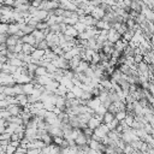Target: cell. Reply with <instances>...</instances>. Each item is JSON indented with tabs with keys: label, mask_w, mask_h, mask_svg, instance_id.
Masks as SVG:
<instances>
[{
	"label": "cell",
	"mask_w": 154,
	"mask_h": 154,
	"mask_svg": "<svg viewBox=\"0 0 154 154\" xmlns=\"http://www.w3.org/2000/svg\"><path fill=\"white\" fill-rule=\"evenodd\" d=\"M41 149L38 148H28L26 149V154H40Z\"/></svg>",
	"instance_id": "2e32d148"
},
{
	"label": "cell",
	"mask_w": 154,
	"mask_h": 154,
	"mask_svg": "<svg viewBox=\"0 0 154 154\" xmlns=\"http://www.w3.org/2000/svg\"><path fill=\"white\" fill-rule=\"evenodd\" d=\"M14 150H16V147H13V146H11V144L8 143V144L6 146V148H5V154H13Z\"/></svg>",
	"instance_id": "5bb4252c"
},
{
	"label": "cell",
	"mask_w": 154,
	"mask_h": 154,
	"mask_svg": "<svg viewBox=\"0 0 154 154\" xmlns=\"http://www.w3.org/2000/svg\"><path fill=\"white\" fill-rule=\"evenodd\" d=\"M13 154H26V149H25V148H22V147L19 146V147L16 148V150H14Z\"/></svg>",
	"instance_id": "ac0fdd59"
},
{
	"label": "cell",
	"mask_w": 154,
	"mask_h": 154,
	"mask_svg": "<svg viewBox=\"0 0 154 154\" xmlns=\"http://www.w3.org/2000/svg\"><path fill=\"white\" fill-rule=\"evenodd\" d=\"M2 132H5V126L0 125V134H2Z\"/></svg>",
	"instance_id": "44dd1931"
},
{
	"label": "cell",
	"mask_w": 154,
	"mask_h": 154,
	"mask_svg": "<svg viewBox=\"0 0 154 154\" xmlns=\"http://www.w3.org/2000/svg\"><path fill=\"white\" fill-rule=\"evenodd\" d=\"M118 124H119V120H117L116 118H113V119H112L108 124H106V125L108 126V129H109V130H114V129L117 128V125H118Z\"/></svg>",
	"instance_id": "4fadbf2b"
},
{
	"label": "cell",
	"mask_w": 154,
	"mask_h": 154,
	"mask_svg": "<svg viewBox=\"0 0 154 154\" xmlns=\"http://www.w3.org/2000/svg\"><path fill=\"white\" fill-rule=\"evenodd\" d=\"M119 38H120V35L118 34V31H117L116 29L109 28V29L107 30V41H109V42L114 43V42H116V41H118Z\"/></svg>",
	"instance_id": "6da1fadb"
},
{
	"label": "cell",
	"mask_w": 154,
	"mask_h": 154,
	"mask_svg": "<svg viewBox=\"0 0 154 154\" xmlns=\"http://www.w3.org/2000/svg\"><path fill=\"white\" fill-rule=\"evenodd\" d=\"M45 144H51L52 143V136L48 134V132H45L42 136H41V138H40Z\"/></svg>",
	"instance_id": "30bf717a"
},
{
	"label": "cell",
	"mask_w": 154,
	"mask_h": 154,
	"mask_svg": "<svg viewBox=\"0 0 154 154\" xmlns=\"http://www.w3.org/2000/svg\"><path fill=\"white\" fill-rule=\"evenodd\" d=\"M132 150H134L132 147H131L129 143H125V146H124V148H123V154H130Z\"/></svg>",
	"instance_id": "9a60e30c"
},
{
	"label": "cell",
	"mask_w": 154,
	"mask_h": 154,
	"mask_svg": "<svg viewBox=\"0 0 154 154\" xmlns=\"http://www.w3.org/2000/svg\"><path fill=\"white\" fill-rule=\"evenodd\" d=\"M47 73V70L46 67H42V66H37V69L35 70V76H45Z\"/></svg>",
	"instance_id": "7c38bea8"
},
{
	"label": "cell",
	"mask_w": 154,
	"mask_h": 154,
	"mask_svg": "<svg viewBox=\"0 0 154 154\" xmlns=\"http://www.w3.org/2000/svg\"><path fill=\"white\" fill-rule=\"evenodd\" d=\"M31 35L34 36V38H35V41H36V43H37V42H40V41H42V40H45V37H46L45 32H43L42 30H38V29H35V30L31 32Z\"/></svg>",
	"instance_id": "3957f363"
},
{
	"label": "cell",
	"mask_w": 154,
	"mask_h": 154,
	"mask_svg": "<svg viewBox=\"0 0 154 154\" xmlns=\"http://www.w3.org/2000/svg\"><path fill=\"white\" fill-rule=\"evenodd\" d=\"M2 154H5V153H2Z\"/></svg>",
	"instance_id": "7402d4cb"
},
{
	"label": "cell",
	"mask_w": 154,
	"mask_h": 154,
	"mask_svg": "<svg viewBox=\"0 0 154 154\" xmlns=\"http://www.w3.org/2000/svg\"><path fill=\"white\" fill-rule=\"evenodd\" d=\"M90 138H88L82 131L77 135V137L75 138V143H76V146H81V144H87V142L89 141Z\"/></svg>",
	"instance_id": "7a4b0ae2"
},
{
	"label": "cell",
	"mask_w": 154,
	"mask_h": 154,
	"mask_svg": "<svg viewBox=\"0 0 154 154\" xmlns=\"http://www.w3.org/2000/svg\"><path fill=\"white\" fill-rule=\"evenodd\" d=\"M10 144L17 148V147H19V141H10Z\"/></svg>",
	"instance_id": "d6986e66"
},
{
	"label": "cell",
	"mask_w": 154,
	"mask_h": 154,
	"mask_svg": "<svg viewBox=\"0 0 154 154\" xmlns=\"http://www.w3.org/2000/svg\"><path fill=\"white\" fill-rule=\"evenodd\" d=\"M32 90H34V84H32L31 82L22 84V93H23V94L29 95V94H31V93H32Z\"/></svg>",
	"instance_id": "5b68a950"
},
{
	"label": "cell",
	"mask_w": 154,
	"mask_h": 154,
	"mask_svg": "<svg viewBox=\"0 0 154 154\" xmlns=\"http://www.w3.org/2000/svg\"><path fill=\"white\" fill-rule=\"evenodd\" d=\"M99 125H100V122H99L95 117H93V116H91V117L88 119V122H87V126H88L89 129H91V130L96 129Z\"/></svg>",
	"instance_id": "8992f818"
},
{
	"label": "cell",
	"mask_w": 154,
	"mask_h": 154,
	"mask_svg": "<svg viewBox=\"0 0 154 154\" xmlns=\"http://www.w3.org/2000/svg\"><path fill=\"white\" fill-rule=\"evenodd\" d=\"M34 49H35V47L31 46V45H29V43H23L22 45V52L24 54H31Z\"/></svg>",
	"instance_id": "52a82bcc"
},
{
	"label": "cell",
	"mask_w": 154,
	"mask_h": 154,
	"mask_svg": "<svg viewBox=\"0 0 154 154\" xmlns=\"http://www.w3.org/2000/svg\"><path fill=\"white\" fill-rule=\"evenodd\" d=\"M40 154H42V153H40Z\"/></svg>",
	"instance_id": "603a6c76"
},
{
	"label": "cell",
	"mask_w": 154,
	"mask_h": 154,
	"mask_svg": "<svg viewBox=\"0 0 154 154\" xmlns=\"http://www.w3.org/2000/svg\"><path fill=\"white\" fill-rule=\"evenodd\" d=\"M113 118H114V114L111 113V112H108V111H106V113L102 116V122H101V123H103V124H108Z\"/></svg>",
	"instance_id": "ba28073f"
},
{
	"label": "cell",
	"mask_w": 154,
	"mask_h": 154,
	"mask_svg": "<svg viewBox=\"0 0 154 154\" xmlns=\"http://www.w3.org/2000/svg\"><path fill=\"white\" fill-rule=\"evenodd\" d=\"M103 154H105V153H103Z\"/></svg>",
	"instance_id": "cb8c5ba5"
},
{
	"label": "cell",
	"mask_w": 154,
	"mask_h": 154,
	"mask_svg": "<svg viewBox=\"0 0 154 154\" xmlns=\"http://www.w3.org/2000/svg\"><path fill=\"white\" fill-rule=\"evenodd\" d=\"M132 58H134V63L135 64H138V63H141L143 60V55L142 54H135Z\"/></svg>",
	"instance_id": "e0dca14e"
},
{
	"label": "cell",
	"mask_w": 154,
	"mask_h": 154,
	"mask_svg": "<svg viewBox=\"0 0 154 154\" xmlns=\"http://www.w3.org/2000/svg\"><path fill=\"white\" fill-rule=\"evenodd\" d=\"M20 41H22L23 43H29V45H31V46H34V47H35V45H36V41H35V38H34V36H32L31 34L23 35V36L20 37Z\"/></svg>",
	"instance_id": "277c9868"
},
{
	"label": "cell",
	"mask_w": 154,
	"mask_h": 154,
	"mask_svg": "<svg viewBox=\"0 0 154 154\" xmlns=\"http://www.w3.org/2000/svg\"><path fill=\"white\" fill-rule=\"evenodd\" d=\"M125 117H126V111H125V109H123V111H118V112L114 113V118H116L117 120H119V122L124 120Z\"/></svg>",
	"instance_id": "9c48e42d"
},
{
	"label": "cell",
	"mask_w": 154,
	"mask_h": 154,
	"mask_svg": "<svg viewBox=\"0 0 154 154\" xmlns=\"http://www.w3.org/2000/svg\"><path fill=\"white\" fill-rule=\"evenodd\" d=\"M6 61H7V58H6L5 55H1V54H0V63L4 64V63H6Z\"/></svg>",
	"instance_id": "ffe728a7"
},
{
	"label": "cell",
	"mask_w": 154,
	"mask_h": 154,
	"mask_svg": "<svg viewBox=\"0 0 154 154\" xmlns=\"http://www.w3.org/2000/svg\"><path fill=\"white\" fill-rule=\"evenodd\" d=\"M35 48H37V49H47V48H49L48 47V43H47V41L46 40H42V41H40V42H37L36 45H35Z\"/></svg>",
	"instance_id": "8fae6325"
}]
</instances>
